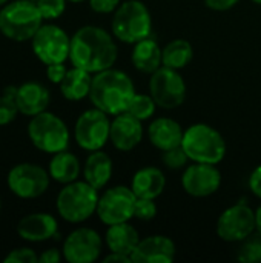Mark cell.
Here are the masks:
<instances>
[{
    "label": "cell",
    "instance_id": "obj_1",
    "mask_svg": "<svg viewBox=\"0 0 261 263\" xmlns=\"http://www.w3.org/2000/svg\"><path fill=\"white\" fill-rule=\"evenodd\" d=\"M117 52L112 35L100 26H83L71 37V63L91 74L112 68Z\"/></svg>",
    "mask_w": 261,
    "mask_h": 263
},
{
    "label": "cell",
    "instance_id": "obj_2",
    "mask_svg": "<svg viewBox=\"0 0 261 263\" xmlns=\"http://www.w3.org/2000/svg\"><path fill=\"white\" fill-rule=\"evenodd\" d=\"M135 94V88L128 74L118 69H105L92 77L89 99L95 108L109 116L122 114L128 109Z\"/></svg>",
    "mask_w": 261,
    "mask_h": 263
},
{
    "label": "cell",
    "instance_id": "obj_3",
    "mask_svg": "<svg viewBox=\"0 0 261 263\" xmlns=\"http://www.w3.org/2000/svg\"><path fill=\"white\" fill-rule=\"evenodd\" d=\"M183 149L189 160L198 163H220L226 156V142L223 136L206 123H195L185 131Z\"/></svg>",
    "mask_w": 261,
    "mask_h": 263
},
{
    "label": "cell",
    "instance_id": "obj_4",
    "mask_svg": "<svg viewBox=\"0 0 261 263\" xmlns=\"http://www.w3.org/2000/svg\"><path fill=\"white\" fill-rule=\"evenodd\" d=\"M42 20L43 17L32 0H15L0 9V31L15 42L32 39L42 26Z\"/></svg>",
    "mask_w": 261,
    "mask_h": 263
},
{
    "label": "cell",
    "instance_id": "obj_5",
    "mask_svg": "<svg viewBox=\"0 0 261 263\" xmlns=\"http://www.w3.org/2000/svg\"><path fill=\"white\" fill-rule=\"evenodd\" d=\"M151 12L140 0H125L112 17V34L120 42L134 45L151 35Z\"/></svg>",
    "mask_w": 261,
    "mask_h": 263
},
{
    "label": "cell",
    "instance_id": "obj_6",
    "mask_svg": "<svg viewBox=\"0 0 261 263\" xmlns=\"http://www.w3.org/2000/svg\"><path fill=\"white\" fill-rule=\"evenodd\" d=\"M98 190L85 182H71L57 196V211L58 214L71 223H80L88 220L94 213H97L98 205Z\"/></svg>",
    "mask_w": 261,
    "mask_h": 263
},
{
    "label": "cell",
    "instance_id": "obj_7",
    "mask_svg": "<svg viewBox=\"0 0 261 263\" xmlns=\"http://www.w3.org/2000/svg\"><path fill=\"white\" fill-rule=\"evenodd\" d=\"M28 136L32 145L43 153H60L69 145V131L65 122L52 112L34 116L28 125Z\"/></svg>",
    "mask_w": 261,
    "mask_h": 263
},
{
    "label": "cell",
    "instance_id": "obj_8",
    "mask_svg": "<svg viewBox=\"0 0 261 263\" xmlns=\"http://www.w3.org/2000/svg\"><path fill=\"white\" fill-rule=\"evenodd\" d=\"M149 94L155 100L157 106L163 109H174L186 99V83L177 69L162 66L151 74Z\"/></svg>",
    "mask_w": 261,
    "mask_h": 263
},
{
    "label": "cell",
    "instance_id": "obj_9",
    "mask_svg": "<svg viewBox=\"0 0 261 263\" xmlns=\"http://www.w3.org/2000/svg\"><path fill=\"white\" fill-rule=\"evenodd\" d=\"M111 120L109 114L98 108L85 111L75 122V140L86 151L102 149L109 140Z\"/></svg>",
    "mask_w": 261,
    "mask_h": 263
},
{
    "label": "cell",
    "instance_id": "obj_10",
    "mask_svg": "<svg viewBox=\"0 0 261 263\" xmlns=\"http://www.w3.org/2000/svg\"><path fill=\"white\" fill-rule=\"evenodd\" d=\"M137 196L128 186H114L98 197L97 216L105 225L128 222L134 217Z\"/></svg>",
    "mask_w": 261,
    "mask_h": 263
},
{
    "label": "cell",
    "instance_id": "obj_11",
    "mask_svg": "<svg viewBox=\"0 0 261 263\" xmlns=\"http://www.w3.org/2000/svg\"><path fill=\"white\" fill-rule=\"evenodd\" d=\"M32 49L45 65L65 63L69 59L71 39L55 25H42L32 37Z\"/></svg>",
    "mask_w": 261,
    "mask_h": 263
},
{
    "label": "cell",
    "instance_id": "obj_12",
    "mask_svg": "<svg viewBox=\"0 0 261 263\" xmlns=\"http://www.w3.org/2000/svg\"><path fill=\"white\" fill-rule=\"evenodd\" d=\"M255 231V211L245 203L229 206L217 220V236L225 242H243Z\"/></svg>",
    "mask_w": 261,
    "mask_h": 263
},
{
    "label": "cell",
    "instance_id": "obj_13",
    "mask_svg": "<svg viewBox=\"0 0 261 263\" xmlns=\"http://www.w3.org/2000/svg\"><path fill=\"white\" fill-rule=\"evenodd\" d=\"M9 190L22 199H35L49 186V174L38 165L20 163L8 174Z\"/></svg>",
    "mask_w": 261,
    "mask_h": 263
},
{
    "label": "cell",
    "instance_id": "obj_14",
    "mask_svg": "<svg viewBox=\"0 0 261 263\" xmlns=\"http://www.w3.org/2000/svg\"><path fill=\"white\" fill-rule=\"evenodd\" d=\"M102 239L91 228L72 231L63 243V257L69 263H92L100 257Z\"/></svg>",
    "mask_w": 261,
    "mask_h": 263
},
{
    "label": "cell",
    "instance_id": "obj_15",
    "mask_svg": "<svg viewBox=\"0 0 261 263\" xmlns=\"http://www.w3.org/2000/svg\"><path fill=\"white\" fill-rule=\"evenodd\" d=\"M222 185V174L211 163L194 162L182 176L183 190L192 197H208L217 193Z\"/></svg>",
    "mask_w": 261,
    "mask_h": 263
},
{
    "label": "cell",
    "instance_id": "obj_16",
    "mask_svg": "<svg viewBox=\"0 0 261 263\" xmlns=\"http://www.w3.org/2000/svg\"><path fill=\"white\" fill-rule=\"evenodd\" d=\"M143 139V125L142 120L134 117L129 112H122L114 117L111 122L109 140L118 151L134 149Z\"/></svg>",
    "mask_w": 261,
    "mask_h": 263
},
{
    "label": "cell",
    "instance_id": "obj_17",
    "mask_svg": "<svg viewBox=\"0 0 261 263\" xmlns=\"http://www.w3.org/2000/svg\"><path fill=\"white\" fill-rule=\"evenodd\" d=\"M131 259L132 263H169L175 259V245L166 236H149L140 239Z\"/></svg>",
    "mask_w": 261,
    "mask_h": 263
},
{
    "label": "cell",
    "instance_id": "obj_18",
    "mask_svg": "<svg viewBox=\"0 0 261 263\" xmlns=\"http://www.w3.org/2000/svg\"><path fill=\"white\" fill-rule=\"evenodd\" d=\"M49 100H51V96H49L48 88L38 82H26L17 88L15 102L18 106V111L25 116L34 117L46 111Z\"/></svg>",
    "mask_w": 261,
    "mask_h": 263
},
{
    "label": "cell",
    "instance_id": "obj_19",
    "mask_svg": "<svg viewBox=\"0 0 261 263\" xmlns=\"http://www.w3.org/2000/svg\"><path fill=\"white\" fill-rule=\"evenodd\" d=\"M57 220L51 214H29L17 225V233L28 242H45L57 234Z\"/></svg>",
    "mask_w": 261,
    "mask_h": 263
},
{
    "label": "cell",
    "instance_id": "obj_20",
    "mask_svg": "<svg viewBox=\"0 0 261 263\" xmlns=\"http://www.w3.org/2000/svg\"><path fill=\"white\" fill-rule=\"evenodd\" d=\"M183 136H185V131L182 129L180 123L169 117L155 119L151 122L148 128V137L151 143L160 151L180 146L183 142Z\"/></svg>",
    "mask_w": 261,
    "mask_h": 263
},
{
    "label": "cell",
    "instance_id": "obj_21",
    "mask_svg": "<svg viewBox=\"0 0 261 263\" xmlns=\"http://www.w3.org/2000/svg\"><path fill=\"white\" fill-rule=\"evenodd\" d=\"M166 186V177L160 168L146 166L138 170L131 182V190L137 197L157 199Z\"/></svg>",
    "mask_w": 261,
    "mask_h": 263
},
{
    "label": "cell",
    "instance_id": "obj_22",
    "mask_svg": "<svg viewBox=\"0 0 261 263\" xmlns=\"http://www.w3.org/2000/svg\"><path fill=\"white\" fill-rule=\"evenodd\" d=\"M162 51L163 49H160L158 43L151 37H146V39L134 43V49H132V55H131L134 68L143 74L155 72L163 65Z\"/></svg>",
    "mask_w": 261,
    "mask_h": 263
},
{
    "label": "cell",
    "instance_id": "obj_23",
    "mask_svg": "<svg viewBox=\"0 0 261 263\" xmlns=\"http://www.w3.org/2000/svg\"><path fill=\"white\" fill-rule=\"evenodd\" d=\"M85 180L95 190H102L111 180L112 176V160L102 149L91 151L83 166Z\"/></svg>",
    "mask_w": 261,
    "mask_h": 263
},
{
    "label": "cell",
    "instance_id": "obj_24",
    "mask_svg": "<svg viewBox=\"0 0 261 263\" xmlns=\"http://www.w3.org/2000/svg\"><path fill=\"white\" fill-rule=\"evenodd\" d=\"M106 245L111 253H120L131 256L140 242L138 231L128 222L109 225L106 231Z\"/></svg>",
    "mask_w": 261,
    "mask_h": 263
},
{
    "label": "cell",
    "instance_id": "obj_25",
    "mask_svg": "<svg viewBox=\"0 0 261 263\" xmlns=\"http://www.w3.org/2000/svg\"><path fill=\"white\" fill-rule=\"evenodd\" d=\"M92 85L91 72L74 66L72 69H68L65 79L60 82V91L65 99L68 100H82L86 96H89Z\"/></svg>",
    "mask_w": 261,
    "mask_h": 263
},
{
    "label": "cell",
    "instance_id": "obj_26",
    "mask_svg": "<svg viewBox=\"0 0 261 263\" xmlns=\"http://www.w3.org/2000/svg\"><path fill=\"white\" fill-rule=\"evenodd\" d=\"M78 174H80V162L74 154L68 153L66 149L54 154L49 163V176L55 182L66 185L75 182Z\"/></svg>",
    "mask_w": 261,
    "mask_h": 263
},
{
    "label": "cell",
    "instance_id": "obj_27",
    "mask_svg": "<svg viewBox=\"0 0 261 263\" xmlns=\"http://www.w3.org/2000/svg\"><path fill=\"white\" fill-rule=\"evenodd\" d=\"M192 57H194L192 45L185 39H175V40L169 42L162 51L163 66L177 69V71L188 66L191 63Z\"/></svg>",
    "mask_w": 261,
    "mask_h": 263
},
{
    "label": "cell",
    "instance_id": "obj_28",
    "mask_svg": "<svg viewBox=\"0 0 261 263\" xmlns=\"http://www.w3.org/2000/svg\"><path fill=\"white\" fill-rule=\"evenodd\" d=\"M155 100L152 99L151 94H134L132 100L129 102V106L126 109V112L132 114L134 117H137L138 120H148L154 116L155 112Z\"/></svg>",
    "mask_w": 261,
    "mask_h": 263
},
{
    "label": "cell",
    "instance_id": "obj_29",
    "mask_svg": "<svg viewBox=\"0 0 261 263\" xmlns=\"http://www.w3.org/2000/svg\"><path fill=\"white\" fill-rule=\"evenodd\" d=\"M15 94H17V88L8 86V88H5L3 94L0 96V126L11 123L18 112Z\"/></svg>",
    "mask_w": 261,
    "mask_h": 263
},
{
    "label": "cell",
    "instance_id": "obj_30",
    "mask_svg": "<svg viewBox=\"0 0 261 263\" xmlns=\"http://www.w3.org/2000/svg\"><path fill=\"white\" fill-rule=\"evenodd\" d=\"M238 260L242 262H258L261 260V234L257 233L255 236H249L243 240V245L238 251Z\"/></svg>",
    "mask_w": 261,
    "mask_h": 263
},
{
    "label": "cell",
    "instance_id": "obj_31",
    "mask_svg": "<svg viewBox=\"0 0 261 263\" xmlns=\"http://www.w3.org/2000/svg\"><path fill=\"white\" fill-rule=\"evenodd\" d=\"M162 160L163 163L169 168V170H182L186 166V163L189 162V157L186 154V151L183 149V146H175L166 151H162Z\"/></svg>",
    "mask_w": 261,
    "mask_h": 263
},
{
    "label": "cell",
    "instance_id": "obj_32",
    "mask_svg": "<svg viewBox=\"0 0 261 263\" xmlns=\"http://www.w3.org/2000/svg\"><path fill=\"white\" fill-rule=\"evenodd\" d=\"M35 5L45 20H52L65 12L66 0H37Z\"/></svg>",
    "mask_w": 261,
    "mask_h": 263
},
{
    "label": "cell",
    "instance_id": "obj_33",
    "mask_svg": "<svg viewBox=\"0 0 261 263\" xmlns=\"http://www.w3.org/2000/svg\"><path fill=\"white\" fill-rule=\"evenodd\" d=\"M157 216V205L154 199H142L137 197L135 208H134V217L143 222H149Z\"/></svg>",
    "mask_w": 261,
    "mask_h": 263
},
{
    "label": "cell",
    "instance_id": "obj_34",
    "mask_svg": "<svg viewBox=\"0 0 261 263\" xmlns=\"http://www.w3.org/2000/svg\"><path fill=\"white\" fill-rule=\"evenodd\" d=\"M38 262V256L29 250V248H18L11 251L6 257L5 263H37Z\"/></svg>",
    "mask_w": 261,
    "mask_h": 263
},
{
    "label": "cell",
    "instance_id": "obj_35",
    "mask_svg": "<svg viewBox=\"0 0 261 263\" xmlns=\"http://www.w3.org/2000/svg\"><path fill=\"white\" fill-rule=\"evenodd\" d=\"M89 5L98 14H109L120 6V0H89Z\"/></svg>",
    "mask_w": 261,
    "mask_h": 263
},
{
    "label": "cell",
    "instance_id": "obj_36",
    "mask_svg": "<svg viewBox=\"0 0 261 263\" xmlns=\"http://www.w3.org/2000/svg\"><path fill=\"white\" fill-rule=\"evenodd\" d=\"M68 69L65 66V63H52V65H48V69H46V76L48 79L52 82V83H58L65 79Z\"/></svg>",
    "mask_w": 261,
    "mask_h": 263
},
{
    "label": "cell",
    "instance_id": "obj_37",
    "mask_svg": "<svg viewBox=\"0 0 261 263\" xmlns=\"http://www.w3.org/2000/svg\"><path fill=\"white\" fill-rule=\"evenodd\" d=\"M240 0H205V5L214 11H228L234 8Z\"/></svg>",
    "mask_w": 261,
    "mask_h": 263
},
{
    "label": "cell",
    "instance_id": "obj_38",
    "mask_svg": "<svg viewBox=\"0 0 261 263\" xmlns=\"http://www.w3.org/2000/svg\"><path fill=\"white\" fill-rule=\"evenodd\" d=\"M249 188L258 199H261V165L252 171L249 177Z\"/></svg>",
    "mask_w": 261,
    "mask_h": 263
},
{
    "label": "cell",
    "instance_id": "obj_39",
    "mask_svg": "<svg viewBox=\"0 0 261 263\" xmlns=\"http://www.w3.org/2000/svg\"><path fill=\"white\" fill-rule=\"evenodd\" d=\"M60 259H62L60 251L55 250V248L46 250V251H43L42 256H38V262L40 263H58Z\"/></svg>",
    "mask_w": 261,
    "mask_h": 263
},
{
    "label": "cell",
    "instance_id": "obj_40",
    "mask_svg": "<svg viewBox=\"0 0 261 263\" xmlns=\"http://www.w3.org/2000/svg\"><path fill=\"white\" fill-rule=\"evenodd\" d=\"M103 262L105 263H132V259H131V256H128V254H120V253H111L109 256H106L105 259H103Z\"/></svg>",
    "mask_w": 261,
    "mask_h": 263
},
{
    "label": "cell",
    "instance_id": "obj_41",
    "mask_svg": "<svg viewBox=\"0 0 261 263\" xmlns=\"http://www.w3.org/2000/svg\"><path fill=\"white\" fill-rule=\"evenodd\" d=\"M255 231L261 234V205L255 211Z\"/></svg>",
    "mask_w": 261,
    "mask_h": 263
},
{
    "label": "cell",
    "instance_id": "obj_42",
    "mask_svg": "<svg viewBox=\"0 0 261 263\" xmlns=\"http://www.w3.org/2000/svg\"><path fill=\"white\" fill-rule=\"evenodd\" d=\"M6 2H8V0H0V6H2V5H5Z\"/></svg>",
    "mask_w": 261,
    "mask_h": 263
},
{
    "label": "cell",
    "instance_id": "obj_43",
    "mask_svg": "<svg viewBox=\"0 0 261 263\" xmlns=\"http://www.w3.org/2000/svg\"><path fill=\"white\" fill-rule=\"evenodd\" d=\"M252 2H255V3H258V5H261V0H252Z\"/></svg>",
    "mask_w": 261,
    "mask_h": 263
},
{
    "label": "cell",
    "instance_id": "obj_44",
    "mask_svg": "<svg viewBox=\"0 0 261 263\" xmlns=\"http://www.w3.org/2000/svg\"><path fill=\"white\" fill-rule=\"evenodd\" d=\"M69 2H75L77 3V2H83V0H69Z\"/></svg>",
    "mask_w": 261,
    "mask_h": 263
},
{
    "label": "cell",
    "instance_id": "obj_45",
    "mask_svg": "<svg viewBox=\"0 0 261 263\" xmlns=\"http://www.w3.org/2000/svg\"><path fill=\"white\" fill-rule=\"evenodd\" d=\"M0 208H2V202H0Z\"/></svg>",
    "mask_w": 261,
    "mask_h": 263
},
{
    "label": "cell",
    "instance_id": "obj_46",
    "mask_svg": "<svg viewBox=\"0 0 261 263\" xmlns=\"http://www.w3.org/2000/svg\"><path fill=\"white\" fill-rule=\"evenodd\" d=\"M32 2H37V0H32Z\"/></svg>",
    "mask_w": 261,
    "mask_h": 263
}]
</instances>
